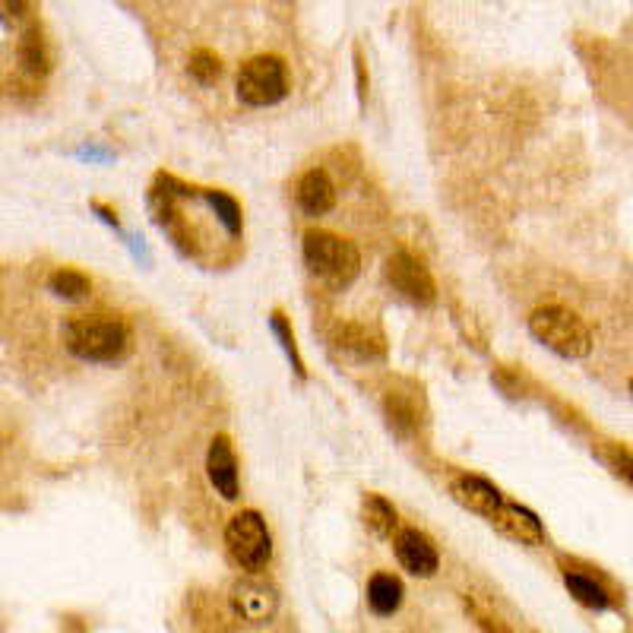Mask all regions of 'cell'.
Masks as SVG:
<instances>
[{"label":"cell","mask_w":633,"mask_h":633,"mask_svg":"<svg viewBox=\"0 0 633 633\" xmlns=\"http://www.w3.org/2000/svg\"><path fill=\"white\" fill-rule=\"evenodd\" d=\"M403 596V582H400V577H393V574H374L371 582H368V605H371V611L380 614V618L400 611Z\"/></svg>","instance_id":"obj_15"},{"label":"cell","mask_w":633,"mask_h":633,"mask_svg":"<svg viewBox=\"0 0 633 633\" xmlns=\"http://www.w3.org/2000/svg\"><path fill=\"white\" fill-rule=\"evenodd\" d=\"M602 459H605V466L618 476V479H624L627 484H633V450L627 447H618V444H608L602 447Z\"/></svg>","instance_id":"obj_23"},{"label":"cell","mask_w":633,"mask_h":633,"mask_svg":"<svg viewBox=\"0 0 633 633\" xmlns=\"http://www.w3.org/2000/svg\"><path fill=\"white\" fill-rule=\"evenodd\" d=\"M64 346L83 361H118L130 349V327L114 314H86L64 327Z\"/></svg>","instance_id":"obj_1"},{"label":"cell","mask_w":633,"mask_h":633,"mask_svg":"<svg viewBox=\"0 0 633 633\" xmlns=\"http://www.w3.org/2000/svg\"><path fill=\"white\" fill-rule=\"evenodd\" d=\"M564 582L570 589V596L580 602V605L592 608V611H605L608 608V592L586 574H577V570H564Z\"/></svg>","instance_id":"obj_18"},{"label":"cell","mask_w":633,"mask_h":633,"mask_svg":"<svg viewBox=\"0 0 633 633\" xmlns=\"http://www.w3.org/2000/svg\"><path fill=\"white\" fill-rule=\"evenodd\" d=\"M238 99L251 108H270L276 101L285 99L288 92V74H285V61L276 54H257L251 61L241 64L238 70Z\"/></svg>","instance_id":"obj_5"},{"label":"cell","mask_w":633,"mask_h":633,"mask_svg":"<svg viewBox=\"0 0 633 633\" xmlns=\"http://www.w3.org/2000/svg\"><path fill=\"white\" fill-rule=\"evenodd\" d=\"M200 197L209 206V212L216 216V222L226 228L231 238H238L244 231V216L234 197H228L226 190H200Z\"/></svg>","instance_id":"obj_16"},{"label":"cell","mask_w":633,"mask_h":633,"mask_svg":"<svg viewBox=\"0 0 633 633\" xmlns=\"http://www.w3.org/2000/svg\"><path fill=\"white\" fill-rule=\"evenodd\" d=\"M631 393H633V378H631Z\"/></svg>","instance_id":"obj_24"},{"label":"cell","mask_w":633,"mask_h":633,"mask_svg":"<svg viewBox=\"0 0 633 633\" xmlns=\"http://www.w3.org/2000/svg\"><path fill=\"white\" fill-rule=\"evenodd\" d=\"M386 415H390V422L400 430H408L418 425V408L412 405L408 393H400V390H390V396H386Z\"/></svg>","instance_id":"obj_20"},{"label":"cell","mask_w":633,"mask_h":633,"mask_svg":"<svg viewBox=\"0 0 633 633\" xmlns=\"http://www.w3.org/2000/svg\"><path fill=\"white\" fill-rule=\"evenodd\" d=\"M17 61H20V70L32 79L45 76L51 70V54L48 42L42 35L39 23H29L20 35V45H17Z\"/></svg>","instance_id":"obj_13"},{"label":"cell","mask_w":633,"mask_h":633,"mask_svg":"<svg viewBox=\"0 0 633 633\" xmlns=\"http://www.w3.org/2000/svg\"><path fill=\"white\" fill-rule=\"evenodd\" d=\"M304 263L310 266L314 276H320L336 288L352 285L358 270H361V257L352 241L332 234V231H307L304 234Z\"/></svg>","instance_id":"obj_3"},{"label":"cell","mask_w":633,"mask_h":633,"mask_svg":"<svg viewBox=\"0 0 633 633\" xmlns=\"http://www.w3.org/2000/svg\"><path fill=\"white\" fill-rule=\"evenodd\" d=\"M339 346L349 349L358 358H383L386 354V342H383V332L368 324H346L339 329Z\"/></svg>","instance_id":"obj_14"},{"label":"cell","mask_w":633,"mask_h":633,"mask_svg":"<svg viewBox=\"0 0 633 633\" xmlns=\"http://www.w3.org/2000/svg\"><path fill=\"white\" fill-rule=\"evenodd\" d=\"M51 292L54 295H61V298H67V302H79V298H86L89 292H92V282L86 273H79V270H70V266H61V270H54L48 279Z\"/></svg>","instance_id":"obj_19"},{"label":"cell","mask_w":633,"mask_h":633,"mask_svg":"<svg viewBox=\"0 0 633 633\" xmlns=\"http://www.w3.org/2000/svg\"><path fill=\"white\" fill-rule=\"evenodd\" d=\"M393 552H396L400 564H403L412 577H434L437 567H440L437 548H434V542H430L422 530L396 532V538H393Z\"/></svg>","instance_id":"obj_10"},{"label":"cell","mask_w":633,"mask_h":633,"mask_svg":"<svg viewBox=\"0 0 633 633\" xmlns=\"http://www.w3.org/2000/svg\"><path fill=\"white\" fill-rule=\"evenodd\" d=\"M295 203L307 216H324L336 206V187L324 168H310L295 184Z\"/></svg>","instance_id":"obj_12"},{"label":"cell","mask_w":633,"mask_h":633,"mask_svg":"<svg viewBox=\"0 0 633 633\" xmlns=\"http://www.w3.org/2000/svg\"><path fill=\"white\" fill-rule=\"evenodd\" d=\"M383 276L403 295L405 302L430 304L437 298V285H434V279H430L428 266L412 251L390 253V257H386V266H383Z\"/></svg>","instance_id":"obj_6"},{"label":"cell","mask_w":633,"mask_h":633,"mask_svg":"<svg viewBox=\"0 0 633 633\" xmlns=\"http://www.w3.org/2000/svg\"><path fill=\"white\" fill-rule=\"evenodd\" d=\"M450 494L456 498V504H462L466 510L479 513L484 520H491L501 506L506 504V494L494 484V481L481 479V476H456L450 481Z\"/></svg>","instance_id":"obj_9"},{"label":"cell","mask_w":633,"mask_h":633,"mask_svg":"<svg viewBox=\"0 0 633 633\" xmlns=\"http://www.w3.org/2000/svg\"><path fill=\"white\" fill-rule=\"evenodd\" d=\"M270 327H273V332H276V339L282 342L285 354H288V361H292L295 374L304 378V361H302V354H298V346H295V332H292V327H288V320H285V314H282V310H273Z\"/></svg>","instance_id":"obj_22"},{"label":"cell","mask_w":633,"mask_h":633,"mask_svg":"<svg viewBox=\"0 0 633 633\" xmlns=\"http://www.w3.org/2000/svg\"><path fill=\"white\" fill-rule=\"evenodd\" d=\"M226 548L228 557L241 570H248V574L263 570L273 557V535L266 530V520L257 510L234 513L226 526Z\"/></svg>","instance_id":"obj_4"},{"label":"cell","mask_w":633,"mask_h":633,"mask_svg":"<svg viewBox=\"0 0 633 633\" xmlns=\"http://www.w3.org/2000/svg\"><path fill=\"white\" fill-rule=\"evenodd\" d=\"M488 523L501 532V535L513 538L516 545H526V548L545 545V526H542V520L532 513L530 506L516 504V501H510V498H506V504L501 506Z\"/></svg>","instance_id":"obj_7"},{"label":"cell","mask_w":633,"mask_h":633,"mask_svg":"<svg viewBox=\"0 0 633 633\" xmlns=\"http://www.w3.org/2000/svg\"><path fill=\"white\" fill-rule=\"evenodd\" d=\"M279 596L273 586L257 580H241L231 586V611L234 618L241 621H251V624H263L276 614Z\"/></svg>","instance_id":"obj_8"},{"label":"cell","mask_w":633,"mask_h":633,"mask_svg":"<svg viewBox=\"0 0 633 633\" xmlns=\"http://www.w3.org/2000/svg\"><path fill=\"white\" fill-rule=\"evenodd\" d=\"M361 520H364V526L371 532H378V535H393L396 532V506L390 504L383 494H364V501H361Z\"/></svg>","instance_id":"obj_17"},{"label":"cell","mask_w":633,"mask_h":633,"mask_svg":"<svg viewBox=\"0 0 633 633\" xmlns=\"http://www.w3.org/2000/svg\"><path fill=\"white\" fill-rule=\"evenodd\" d=\"M530 329L545 349H552L560 358H586L592 349V332L586 327V320L560 304H545L532 310Z\"/></svg>","instance_id":"obj_2"},{"label":"cell","mask_w":633,"mask_h":633,"mask_svg":"<svg viewBox=\"0 0 633 633\" xmlns=\"http://www.w3.org/2000/svg\"><path fill=\"white\" fill-rule=\"evenodd\" d=\"M206 476L212 481V488L226 498L234 501L238 498V459L231 450V440L226 434H216L209 450H206Z\"/></svg>","instance_id":"obj_11"},{"label":"cell","mask_w":633,"mask_h":633,"mask_svg":"<svg viewBox=\"0 0 633 633\" xmlns=\"http://www.w3.org/2000/svg\"><path fill=\"white\" fill-rule=\"evenodd\" d=\"M222 74V61H219V54L209 48H197L190 54V76L203 83V86H209V83H216Z\"/></svg>","instance_id":"obj_21"}]
</instances>
